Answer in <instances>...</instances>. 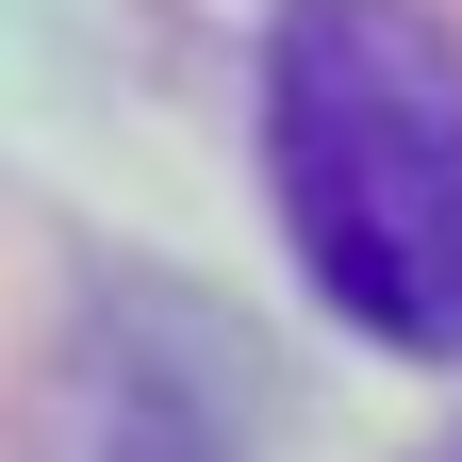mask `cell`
<instances>
[{
	"label": "cell",
	"instance_id": "obj_1",
	"mask_svg": "<svg viewBox=\"0 0 462 462\" xmlns=\"http://www.w3.org/2000/svg\"><path fill=\"white\" fill-rule=\"evenodd\" d=\"M264 199L346 330L462 364V33L430 0H281Z\"/></svg>",
	"mask_w": 462,
	"mask_h": 462
},
{
	"label": "cell",
	"instance_id": "obj_2",
	"mask_svg": "<svg viewBox=\"0 0 462 462\" xmlns=\"http://www.w3.org/2000/svg\"><path fill=\"white\" fill-rule=\"evenodd\" d=\"M413 462H462V430H430V446H413Z\"/></svg>",
	"mask_w": 462,
	"mask_h": 462
}]
</instances>
